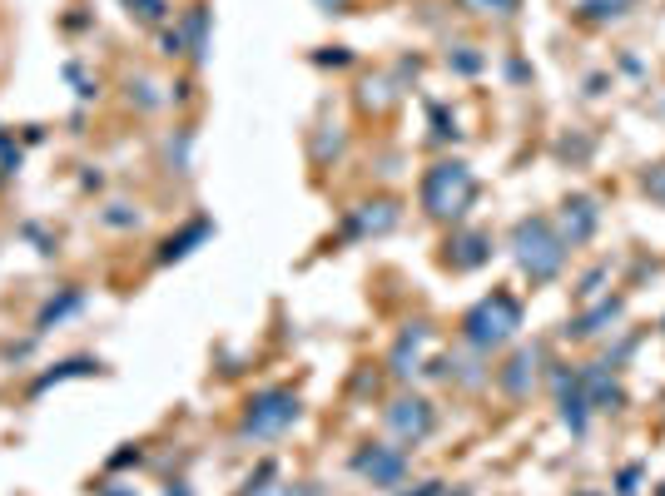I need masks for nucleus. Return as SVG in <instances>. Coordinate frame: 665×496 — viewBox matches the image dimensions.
Here are the masks:
<instances>
[{"label":"nucleus","mask_w":665,"mask_h":496,"mask_svg":"<svg viewBox=\"0 0 665 496\" xmlns=\"http://www.w3.org/2000/svg\"><path fill=\"white\" fill-rule=\"evenodd\" d=\"M472 194H477V179H472L467 164H437L422 179V209L432 219H462Z\"/></svg>","instance_id":"1"},{"label":"nucleus","mask_w":665,"mask_h":496,"mask_svg":"<svg viewBox=\"0 0 665 496\" xmlns=\"http://www.w3.org/2000/svg\"><path fill=\"white\" fill-rule=\"evenodd\" d=\"M467 343L472 348H502L517 328H522V308H517V298L512 293H492V298H482L472 313H467Z\"/></svg>","instance_id":"2"},{"label":"nucleus","mask_w":665,"mask_h":496,"mask_svg":"<svg viewBox=\"0 0 665 496\" xmlns=\"http://www.w3.org/2000/svg\"><path fill=\"white\" fill-rule=\"evenodd\" d=\"M512 248H517V263L532 273L536 283L556 278V268H561V258H566V248H561V239L551 234L546 219H522L517 234H512Z\"/></svg>","instance_id":"3"},{"label":"nucleus","mask_w":665,"mask_h":496,"mask_svg":"<svg viewBox=\"0 0 665 496\" xmlns=\"http://www.w3.org/2000/svg\"><path fill=\"white\" fill-rule=\"evenodd\" d=\"M298 422V397L283 392V387H268L249 402V417H244V432L249 437H278L283 427Z\"/></svg>","instance_id":"4"},{"label":"nucleus","mask_w":665,"mask_h":496,"mask_svg":"<svg viewBox=\"0 0 665 496\" xmlns=\"http://www.w3.org/2000/svg\"><path fill=\"white\" fill-rule=\"evenodd\" d=\"M388 427L407 437V442H422L427 432H432V407L422 402V397H398L393 407H388Z\"/></svg>","instance_id":"5"},{"label":"nucleus","mask_w":665,"mask_h":496,"mask_svg":"<svg viewBox=\"0 0 665 496\" xmlns=\"http://www.w3.org/2000/svg\"><path fill=\"white\" fill-rule=\"evenodd\" d=\"M402 452H393V447H368L363 457H358V472L363 477H373L378 487H398L402 482Z\"/></svg>","instance_id":"6"},{"label":"nucleus","mask_w":665,"mask_h":496,"mask_svg":"<svg viewBox=\"0 0 665 496\" xmlns=\"http://www.w3.org/2000/svg\"><path fill=\"white\" fill-rule=\"evenodd\" d=\"M591 229H596V204L591 199H571L566 204V234H571V244H581Z\"/></svg>","instance_id":"7"},{"label":"nucleus","mask_w":665,"mask_h":496,"mask_svg":"<svg viewBox=\"0 0 665 496\" xmlns=\"http://www.w3.org/2000/svg\"><path fill=\"white\" fill-rule=\"evenodd\" d=\"M447 248H452V253H447L452 268H477V263L487 258V239H482V234H462L457 244H447Z\"/></svg>","instance_id":"8"},{"label":"nucleus","mask_w":665,"mask_h":496,"mask_svg":"<svg viewBox=\"0 0 665 496\" xmlns=\"http://www.w3.org/2000/svg\"><path fill=\"white\" fill-rule=\"evenodd\" d=\"M363 209H368V214L358 219V229H363V234H368V229H373V234H383V229H393V224H398V209H393V204H363Z\"/></svg>","instance_id":"9"},{"label":"nucleus","mask_w":665,"mask_h":496,"mask_svg":"<svg viewBox=\"0 0 665 496\" xmlns=\"http://www.w3.org/2000/svg\"><path fill=\"white\" fill-rule=\"evenodd\" d=\"M527 368H536V353H517V363L507 372V392H512V397L527 392Z\"/></svg>","instance_id":"10"},{"label":"nucleus","mask_w":665,"mask_h":496,"mask_svg":"<svg viewBox=\"0 0 665 496\" xmlns=\"http://www.w3.org/2000/svg\"><path fill=\"white\" fill-rule=\"evenodd\" d=\"M199 239H209V224H194L189 234L169 239V244H164V258H184V253H189V244H199Z\"/></svg>","instance_id":"11"},{"label":"nucleus","mask_w":665,"mask_h":496,"mask_svg":"<svg viewBox=\"0 0 665 496\" xmlns=\"http://www.w3.org/2000/svg\"><path fill=\"white\" fill-rule=\"evenodd\" d=\"M462 5H467L472 15H512L522 0H462Z\"/></svg>","instance_id":"12"},{"label":"nucleus","mask_w":665,"mask_h":496,"mask_svg":"<svg viewBox=\"0 0 665 496\" xmlns=\"http://www.w3.org/2000/svg\"><path fill=\"white\" fill-rule=\"evenodd\" d=\"M646 194H651V199H661V204H665V164H656V169H646Z\"/></svg>","instance_id":"13"},{"label":"nucleus","mask_w":665,"mask_h":496,"mask_svg":"<svg viewBox=\"0 0 665 496\" xmlns=\"http://www.w3.org/2000/svg\"><path fill=\"white\" fill-rule=\"evenodd\" d=\"M621 5H626V0H591L586 10H591V15H621Z\"/></svg>","instance_id":"14"},{"label":"nucleus","mask_w":665,"mask_h":496,"mask_svg":"<svg viewBox=\"0 0 665 496\" xmlns=\"http://www.w3.org/2000/svg\"><path fill=\"white\" fill-rule=\"evenodd\" d=\"M323 5H328V10H333V5H338V10H343V5H348V0H323Z\"/></svg>","instance_id":"15"}]
</instances>
